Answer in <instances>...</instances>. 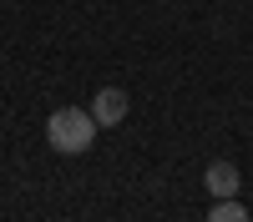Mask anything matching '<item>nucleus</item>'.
<instances>
[{
    "label": "nucleus",
    "instance_id": "4",
    "mask_svg": "<svg viewBox=\"0 0 253 222\" xmlns=\"http://www.w3.org/2000/svg\"><path fill=\"white\" fill-rule=\"evenodd\" d=\"M208 222H248V207H243L238 197H218L213 212H208Z\"/></svg>",
    "mask_w": 253,
    "mask_h": 222
},
{
    "label": "nucleus",
    "instance_id": "1",
    "mask_svg": "<svg viewBox=\"0 0 253 222\" xmlns=\"http://www.w3.org/2000/svg\"><path fill=\"white\" fill-rule=\"evenodd\" d=\"M46 141H51V152L61 157H81V152H91V141H96V116L86 106H61L46 116Z\"/></svg>",
    "mask_w": 253,
    "mask_h": 222
},
{
    "label": "nucleus",
    "instance_id": "3",
    "mask_svg": "<svg viewBox=\"0 0 253 222\" xmlns=\"http://www.w3.org/2000/svg\"><path fill=\"white\" fill-rule=\"evenodd\" d=\"M203 187L213 192V197H238L243 177H238V167H233V161H208V172H203Z\"/></svg>",
    "mask_w": 253,
    "mask_h": 222
},
{
    "label": "nucleus",
    "instance_id": "2",
    "mask_svg": "<svg viewBox=\"0 0 253 222\" xmlns=\"http://www.w3.org/2000/svg\"><path fill=\"white\" fill-rule=\"evenodd\" d=\"M91 116H96V127H117V121H126V91L122 86H101L91 96Z\"/></svg>",
    "mask_w": 253,
    "mask_h": 222
}]
</instances>
